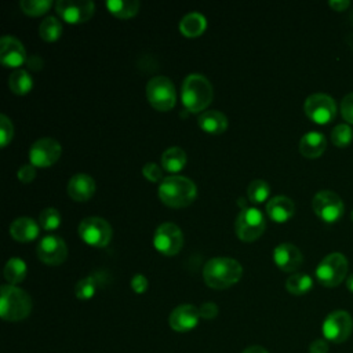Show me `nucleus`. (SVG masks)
<instances>
[{
  "instance_id": "20e7f679",
  "label": "nucleus",
  "mask_w": 353,
  "mask_h": 353,
  "mask_svg": "<svg viewBox=\"0 0 353 353\" xmlns=\"http://www.w3.org/2000/svg\"><path fill=\"white\" fill-rule=\"evenodd\" d=\"M32 312V298L22 288L3 284L0 288V316L6 321H21Z\"/></svg>"
},
{
  "instance_id": "5701e85b",
  "label": "nucleus",
  "mask_w": 353,
  "mask_h": 353,
  "mask_svg": "<svg viewBox=\"0 0 353 353\" xmlns=\"http://www.w3.org/2000/svg\"><path fill=\"white\" fill-rule=\"evenodd\" d=\"M199 127L208 134H222L228 128V119L219 110H204L197 120Z\"/></svg>"
},
{
  "instance_id": "6e6552de",
  "label": "nucleus",
  "mask_w": 353,
  "mask_h": 353,
  "mask_svg": "<svg viewBox=\"0 0 353 353\" xmlns=\"http://www.w3.org/2000/svg\"><path fill=\"white\" fill-rule=\"evenodd\" d=\"M80 239L92 247H105L112 240V226L101 216H87L79 223Z\"/></svg>"
},
{
  "instance_id": "39448f33",
  "label": "nucleus",
  "mask_w": 353,
  "mask_h": 353,
  "mask_svg": "<svg viewBox=\"0 0 353 353\" xmlns=\"http://www.w3.org/2000/svg\"><path fill=\"white\" fill-rule=\"evenodd\" d=\"M349 263L343 254L331 252L324 256L316 268V279L317 281L328 288L339 285L347 274Z\"/></svg>"
},
{
  "instance_id": "bb28decb",
  "label": "nucleus",
  "mask_w": 353,
  "mask_h": 353,
  "mask_svg": "<svg viewBox=\"0 0 353 353\" xmlns=\"http://www.w3.org/2000/svg\"><path fill=\"white\" fill-rule=\"evenodd\" d=\"M106 7L110 14L117 18L127 19L134 17L139 10L138 0H108Z\"/></svg>"
},
{
  "instance_id": "c756f323",
  "label": "nucleus",
  "mask_w": 353,
  "mask_h": 353,
  "mask_svg": "<svg viewBox=\"0 0 353 353\" xmlns=\"http://www.w3.org/2000/svg\"><path fill=\"white\" fill-rule=\"evenodd\" d=\"M40 37L46 41H55L62 33V23L55 17H47L39 26Z\"/></svg>"
},
{
  "instance_id": "37998d69",
  "label": "nucleus",
  "mask_w": 353,
  "mask_h": 353,
  "mask_svg": "<svg viewBox=\"0 0 353 353\" xmlns=\"http://www.w3.org/2000/svg\"><path fill=\"white\" fill-rule=\"evenodd\" d=\"M349 6H350V3L346 1V0H331L330 1V7L334 8L335 11H339V12L346 10Z\"/></svg>"
},
{
  "instance_id": "58836bf2",
  "label": "nucleus",
  "mask_w": 353,
  "mask_h": 353,
  "mask_svg": "<svg viewBox=\"0 0 353 353\" xmlns=\"http://www.w3.org/2000/svg\"><path fill=\"white\" fill-rule=\"evenodd\" d=\"M130 285H131L134 292L143 294L148 290V287H149V281H148V279L142 273H137V274L132 276V279L130 281Z\"/></svg>"
},
{
  "instance_id": "c9c22d12",
  "label": "nucleus",
  "mask_w": 353,
  "mask_h": 353,
  "mask_svg": "<svg viewBox=\"0 0 353 353\" xmlns=\"http://www.w3.org/2000/svg\"><path fill=\"white\" fill-rule=\"evenodd\" d=\"M14 137V125L6 114H0V146H7Z\"/></svg>"
},
{
  "instance_id": "f3484780",
  "label": "nucleus",
  "mask_w": 353,
  "mask_h": 353,
  "mask_svg": "<svg viewBox=\"0 0 353 353\" xmlns=\"http://www.w3.org/2000/svg\"><path fill=\"white\" fill-rule=\"evenodd\" d=\"M273 261L283 272H295L301 268L303 255L292 243H281L273 250Z\"/></svg>"
},
{
  "instance_id": "2f4dec72",
  "label": "nucleus",
  "mask_w": 353,
  "mask_h": 353,
  "mask_svg": "<svg viewBox=\"0 0 353 353\" xmlns=\"http://www.w3.org/2000/svg\"><path fill=\"white\" fill-rule=\"evenodd\" d=\"M98 288V279L95 276H87L79 280L74 285V295L81 301L91 299Z\"/></svg>"
},
{
  "instance_id": "f257e3e1",
  "label": "nucleus",
  "mask_w": 353,
  "mask_h": 353,
  "mask_svg": "<svg viewBox=\"0 0 353 353\" xmlns=\"http://www.w3.org/2000/svg\"><path fill=\"white\" fill-rule=\"evenodd\" d=\"M243 276L241 265L226 256L211 258L203 268V279L210 288L225 290L236 284Z\"/></svg>"
},
{
  "instance_id": "0eeeda50",
  "label": "nucleus",
  "mask_w": 353,
  "mask_h": 353,
  "mask_svg": "<svg viewBox=\"0 0 353 353\" xmlns=\"http://www.w3.org/2000/svg\"><path fill=\"white\" fill-rule=\"evenodd\" d=\"M265 228H266L265 216L255 207L241 208L234 222V230L237 237L247 243L261 237L262 233L265 232Z\"/></svg>"
},
{
  "instance_id": "412c9836",
  "label": "nucleus",
  "mask_w": 353,
  "mask_h": 353,
  "mask_svg": "<svg viewBox=\"0 0 353 353\" xmlns=\"http://www.w3.org/2000/svg\"><path fill=\"white\" fill-rule=\"evenodd\" d=\"M40 225L29 216H19L10 225V234L19 243H29L39 236Z\"/></svg>"
},
{
  "instance_id": "2eb2a0df",
  "label": "nucleus",
  "mask_w": 353,
  "mask_h": 353,
  "mask_svg": "<svg viewBox=\"0 0 353 353\" xmlns=\"http://www.w3.org/2000/svg\"><path fill=\"white\" fill-rule=\"evenodd\" d=\"M36 252L46 265L58 266L68 258V245L59 236L47 234L37 244Z\"/></svg>"
},
{
  "instance_id": "f704fd0d",
  "label": "nucleus",
  "mask_w": 353,
  "mask_h": 353,
  "mask_svg": "<svg viewBox=\"0 0 353 353\" xmlns=\"http://www.w3.org/2000/svg\"><path fill=\"white\" fill-rule=\"evenodd\" d=\"M353 139V131L350 128V125L347 124H338L332 128V132H331V141L335 146H339V148H345L347 145H350Z\"/></svg>"
},
{
  "instance_id": "4c0bfd02",
  "label": "nucleus",
  "mask_w": 353,
  "mask_h": 353,
  "mask_svg": "<svg viewBox=\"0 0 353 353\" xmlns=\"http://www.w3.org/2000/svg\"><path fill=\"white\" fill-rule=\"evenodd\" d=\"M341 113L347 123L353 124V92L343 97L341 102Z\"/></svg>"
},
{
  "instance_id": "aec40b11",
  "label": "nucleus",
  "mask_w": 353,
  "mask_h": 353,
  "mask_svg": "<svg viewBox=\"0 0 353 353\" xmlns=\"http://www.w3.org/2000/svg\"><path fill=\"white\" fill-rule=\"evenodd\" d=\"M295 212L294 201L287 196H274L266 203V214L268 216L277 222H287Z\"/></svg>"
},
{
  "instance_id": "393cba45",
  "label": "nucleus",
  "mask_w": 353,
  "mask_h": 353,
  "mask_svg": "<svg viewBox=\"0 0 353 353\" xmlns=\"http://www.w3.org/2000/svg\"><path fill=\"white\" fill-rule=\"evenodd\" d=\"M186 153L178 146H171L164 150L161 156V165L170 172L181 171L186 164Z\"/></svg>"
},
{
  "instance_id": "a18cd8bd",
  "label": "nucleus",
  "mask_w": 353,
  "mask_h": 353,
  "mask_svg": "<svg viewBox=\"0 0 353 353\" xmlns=\"http://www.w3.org/2000/svg\"><path fill=\"white\" fill-rule=\"evenodd\" d=\"M241 353H268V350L259 345H254V346H248Z\"/></svg>"
},
{
  "instance_id": "a211bd4d",
  "label": "nucleus",
  "mask_w": 353,
  "mask_h": 353,
  "mask_svg": "<svg viewBox=\"0 0 353 353\" xmlns=\"http://www.w3.org/2000/svg\"><path fill=\"white\" fill-rule=\"evenodd\" d=\"M0 62L7 68L18 69L23 62H26L23 44L12 36H3L0 39Z\"/></svg>"
},
{
  "instance_id": "79ce46f5",
  "label": "nucleus",
  "mask_w": 353,
  "mask_h": 353,
  "mask_svg": "<svg viewBox=\"0 0 353 353\" xmlns=\"http://www.w3.org/2000/svg\"><path fill=\"white\" fill-rule=\"evenodd\" d=\"M328 341L314 339L309 346V353H328Z\"/></svg>"
},
{
  "instance_id": "423d86ee",
  "label": "nucleus",
  "mask_w": 353,
  "mask_h": 353,
  "mask_svg": "<svg viewBox=\"0 0 353 353\" xmlns=\"http://www.w3.org/2000/svg\"><path fill=\"white\" fill-rule=\"evenodd\" d=\"M146 97L149 103L160 112L171 110L176 102L174 83L165 76H154L148 81Z\"/></svg>"
},
{
  "instance_id": "1a4fd4ad",
  "label": "nucleus",
  "mask_w": 353,
  "mask_h": 353,
  "mask_svg": "<svg viewBox=\"0 0 353 353\" xmlns=\"http://www.w3.org/2000/svg\"><path fill=\"white\" fill-rule=\"evenodd\" d=\"M353 319L345 310H334L323 321L321 332L325 341L332 343H342L352 335Z\"/></svg>"
},
{
  "instance_id": "a19ab883",
  "label": "nucleus",
  "mask_w": 353,
  "mask_h": 353,
  "mask_svg": "<svg viewBox=\"0 0 353 353\" xmlns=\"http://www.w3.org/2000/svg\"><path fill=\"white\" fill-rule=\"evenodd\" d=\"M199 312H200V317H201V319L211 320V319H215V317H216V314H218V306H216L214 302H204V303L199 307Z\"/></svg>"
},
{
  "instance_id": "c03bdc74",
  "label": "nucleus",
  "mask_w": 353,
  "mask_h": 353,
  "mask_svg": "<svg viewBox=\"0 0 353 353\" xmlns=\"http://www.w3.org/2000/svg\"><path fill=\"white\" fill-rule=\"evenodd\" d=\"M26 62H28L29 68L34 69V70H39L43 66V61H41V58L39 55H33L32 58L26 59Z\"/></svg>"
},
{
  "instance_id": "de8ad7c7",
  "label": "nucleus",
  "mask_w": 353,
  "mask_h": 353,
  "mask_svg": "<svg viewBox=\"0 0 353 353\" xmlns=\"http://www.w3.org/2000/svg\"><path fill=\"white\" fill-rule=\"evenodd\" d=\"M350 218H352V221H353V211H352V214H350Z\"/></svg>"
},
{
  "instance_id": "9d476101",
  "label": "nucleus",
  "mask_w": 353,
  "mask_h": 353,
  "mask_svg": "<svg viewBox=\"0 0 353 353\" xmlns=\"http://www.w3.org/2000/svg\"><path fill=\"white\" fill-rule=\"evenodd\" d=\"M153 245L163 255H176L183 245V233L181 228L172 222L159 225L153 234Z\"/></svg>"
},
{
  "instance_id": "9b49d317",
  "label": "nucleus",
  "mask_w": 353,
  "mask_h": 353,
  "mask_svg": "<svg viewBox=\"0 0 353 353\" xmlns=\"http://www.w3.org/2000/svg\"><path fill=\"white\" fill-rule=\"evenodd\" d=\"M305 114L317 124H328L336 116V103L332 97L316 92L306 98L303 103Z\"/></svg>"
},
{
  "instance_id": "4468645a",
  "label": "nucleus",
  "mask_w": 353,
  "mask_h": 353,
  "mask_svg": "<svg viewBox=\"0 0 353 353\" xmlns=\"http://www.w3.org/2000/svg\"><path fill=\"white\" fill-rule=\"evenodd\" d=\"M58 15L68 23H83L88 21L95 10L91 0H58L55 3Z\"/></svg>"
},
{
  "instance_id": "ea45409f",
  "label": "nucleus",
  "mask_w": 353,
  "mask_h": 353,
  "mask_svg": "<svg viewBox=\"0 0 353 353\" xmlns=\"http://www.w3.org/2000/svg\"><path fill=\"white\" fill-rule=\"evenodd\" d=\"M34 176H36V168H34L33 164L29 163V164H23V165L19 167V170H18V179L21 182H25V183L32 182L34 179Z\"/></svg>"
},
{
  "instance_id": "7ed1b4c3",
  "label": "nucleus",
  "mask_w": 353,
  "mask_h": 353,
  "mask_svg": "<svg viewBox=\"0 0 353 353\" xmlns=\"http://www.w3.org/2000/svg\"><path fill=\"white\" fill-rule=\"evenodd\" d=\"M212 97V85L205 76L200 73H192L185 77L181 88V98L183 106L189 112L203 113L204 109L211 103Z\"/></svg>"
},
{
  "instance_id": "72a5a7b5",
  "label": "nucleus",
  "mask_w": 353,
  "mask_h": 353,
  "mask_svg": "<svg viewBox=\"0 0 353 353\" xmlns=\"http://www.w3.org/2000/svg\"><path fill=\"white\" fill-rule=\"evenodd\" d=\"M52 6L51 0H22L19 3L21 10L32 17H39L47 12Z\"/></svg>"
},
{
  "instance_id": "49530a36",
  "label": "nucleus",
  "mask_w": 353,
  "mask_h": 353,
  "mask_svg": "<svg viewBox=\"0 0 353 353\" xmlns=\"http://www.w3.org/2000/svg\"><path fill=\"white\" fill-rule=\"evenodd\" d=\"M346 288H347L350 292H353V273L349 274L347 279H346Z\"/></svg>"
},
{
  "instance_id": "cd10ccee",
  "label": "nucleus",
  "mask_w": 353,
  "mask_h": 353,
  "mask_svg": "<svg viewBox=\"0 0 353 353\" xmlns=\"http://www.w3.org/2000/svg\"><path fill=\"white\" fill-rule=\"evenodd\" d=\"M8 87L12 92L18 95H23L32 90L33 80L26 70L15 69L8 77Z\"/></svg>"
},
{
  "instance_id": "a878e982",
  "label": "nucleus",
  "mask_w": 353,
  "mask_h": 353,
  "mask_svg": "<svg viewBox=\"0 0 353 353\" xmlns=\"http://www.w3.org/2000/svg\"><path fill=\"white\" fill-rule=\"evenodd\" d=\"M4 279L8 281V284H19L25 280L28 268L23 259L21 258H10L4 265Z\"/></svg>"
},
{
  "instance_id": "4be33fe9",
  "label": "nucleus",
  "mask_w": 353,
  "mask_h": 353,
  "mask_svg": "<svg viewBox=\"0 0 353 353\" xmlns=\"http://www.w3.org/2000/svg\"><path fill=\"white\" fill-rule=\"evenodd\" d=\"M327 148L325 137L319 131L306 132L299 141V152L303 157L316 159L323 154Z\"/></svg>"
},
{
  "instance_id": "ddd939ff",
  "label": "nucleus",
  "mask_w": 353,
  "mask_h": 353,
  "mask_svg": "<svg viewBox=\"0 0 353 353\" xmlns=\"http://www.w3.org/2000/svg\"><path fill=\"white\" fill-rule=\"evenodd\" d=\"M61 143L54 138H40L29 149V161L34 167H51L61 157Z\"/></svg>"
},
{
  "instance_id": "c85d7f7f",
  "label": "nucleus",
  "mask_w": 353,
  "mask_h": 353,
  "mask_svg": "<svg viewBox=\"0 0 353 353\" xmlns=\"http://www.w3.org/2000/svg\"><path fill=\"white\" fill-rule=\"evenodd\" d=\"M313 287V280L306 273H294L285 281V290L292 295H303Z\"/></svg>"
},
{
  "instance_id": "b1692460",
  "label": "nucleus",
  "mask_w": 353,
  "mask_h": 353,
  "mask_svg": "<svg viewBox=\"0 0 353 353\" xmlns=\"http://www.w3.org/2000/svg\"><path fill=\"white\" fill-rule=\"evenodd\" d=\"M207 28V19L203 14L193 11L186 14L179 22V30L186 37H197Z\"/></svg>"
},
{
  "instance_id": "473e14b6",
  "label": "nucleus",
  "mask_w": 353,
  "mask_h": 353,
  "mask_svg": "<svg viewBox=\"0 0 353 353\" xmlns=\"http://www.w3.org/2000/svg\"><path fill=\"white\" fill-rule=\"evenodd\" d=\"M59 223H61V214L57 208L48 207L40 212L39 225L41 229L51 232V230H55L59 226Z\"/></svg>"
},
{
  "instance_id": "f03ea898",
  "label": "nucleus",
  "mask_w": 353,
  "mask_h": 353,
  "mask_svg": "<svg viewBox=\"0 0 353 353\" xmlns=\"http://www.w3.org/2000/svg\"><path fill=\"white\" fill-rule=\"evenodd\" d=\"M197 188L192 179L182 175L165 176L159 186L160 200L172 208H182L194 201Z\"/></svg>"
},
{
  "instance_id": "6ab92c4d",
  "label": "nucleus",
  "mask_w": 353,
  "mask_h": 353,
  "mask_svg": "<svg viewBox=\"0 0 353 353\" xmlns=\"http://www.w3.org/2000/svg\"><path fill=\"white\" fill-rule=\"evenodd\" d=\"M66 192L74 201H87L95 193V181L88 174H74L68 182Z\"/></svg>"
},
{
  "instance_id": "7c9ffc66",
  "label": "nucleus",
  "mask_w": 353,
  "mask_h": 353,
  "mask_svg": "<svg viewBox=\"0 0 353 353\" xmlns=\"http://www.w3.org/2000/svg\"><path fill=\"white\" fill-rule=\"evenodd\" d=\"M269 193H270V186L263 179H254L250 182L247 188V196L250 201L255 204L263 203L269 197Z\"/></svg>"
},
{
  "instance_id": "dca6fc26",
  "label": "nucleus",
  "mask_w": 353,
  "mask_h": 353,
  "mask_svg": "<svg viewBox=\"0 0 353 353\" xmlns=\"http://www.w3.org/2000/svg\"><path fill=\"white\" fill-rule=\"evenodd\" d=\"M199 320H200L199 307L190 303H183L176 306L168 317L170 327L176 332H188L193 330L199 324Z\"/></svg>"
},
{
  "instance_id": "e433bc0d",
  "label": "nucleus",
  "mask_w": 353,
  "mask_h": 353,
  "mask_svg": "<svg viewBox=\"0 0 353 353\" xmlns=\"http://www.w3.org/2000/svg\"><path fill=\"white\" fill-rule=\"evenodd\" d=\"M142 174L143 176L150 181V182H159V181H163V170L159 164L156 163H146L143 167H142Z\"/></svg>"
},
{
  "instance_id": "f8f14e48",
  "label": "nucleus",
  "mask_w": 353,
  "mask_h": 353,
  "mask_svg": "<svg viewBox=\"0 0 353 353\" xmlns=\"http://www.w3.org/2000/svg\"><path fill=\"white\" fill-rule=\"evenodd\" d=\"M312 207L314 214L327 223H334L341 219L345 211L342 199L331 190H320L314 194Z\"/></svg>"
}]
</instances>
